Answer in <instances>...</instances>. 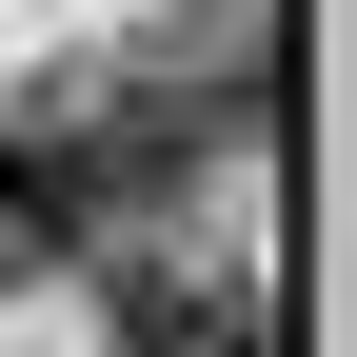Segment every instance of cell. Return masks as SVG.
Segmentation results:
<instances>
[{
	"mask_svg": "<svg viewBox=\"0 0 357 357\" xmlns=\"http://www.w3.org/2000/svg\"><path fill=\"white\" fill-rule=\"evenodd\" d=\"M100 218H119L100 119H79V100H20V119H0V278H60V258H100Z\"/></svg>",
	"mask_w": 357,
	"mask_h": 357,
	"instance_id": "1",
	"label": "cell"
},
{
	"mask_svg": "<svg viewBox=\"0 0 357 357\" xmlns=\"http://www.w3.org/2000/svg\"><path fill=\"white\" fill-rule=\"evenodd\" d=\"M100 357H258V278L199 258V238H139L100 278Z\"/></svg>",
	"mask_w": 357,
	"mask_h": 357,
	"instance_id": "2",
	"label": "cell"
}]
</instances>
